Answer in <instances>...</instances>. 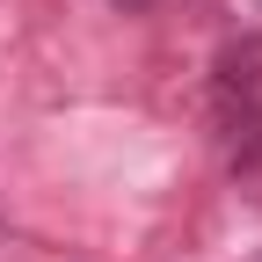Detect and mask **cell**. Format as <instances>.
I'll return each instance as SVG.
<instances>
[{
    "instance_id": "obj_1",
    "label": "cell",
    "mask_w": 262,
    "mask_h": 262,
    "mask_svg": "<svg viewBox=\"0 0 262 262\" xmlns=\"http://www.w3.org/2000/svg\"><path fill=\"white\" fill-rule=\"evenodd\" d=\"M219 117L241 131V146H262V37H241L219 51Z\"/></svg>"
},
{
    "instance_id": "obj_2",
    "label": "cell",
    "mask_w": 262,
    "mask_h": 262,
    "mask_svg": "<svg viewBox=\"0 0 262 262\" xmlns=\"http://www.w3.org/2000/svg\"><path fill=\"white\" fill-rule=\"evenodd\" d=\"M117 8H131V15H139V8H153V0H117Z\"/></svg>"
}]
</instances>
